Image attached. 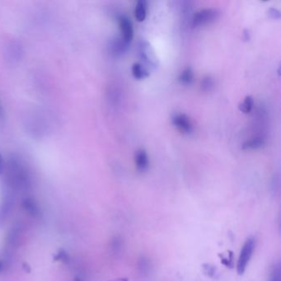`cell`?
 <instances>
[{
	"label": "cell",
	"mask_w": 281,
	"mask_h": 281,
	"mask_svg": "<svg viewBox=\"0 0 281 281\" xmlns=\"http://www.w3.org/2000/svg\"><path fill=\"white\" fill-rule=\"evenodd\" d=\"M255 247V237H249L244 242L242 250L240 251L239 257L237 260V271L238 274H242L246 271L249 261L253 255Z\"/></svg>",
	"instance_id": "cell-1"
},
{
	"label": "cell",
	"mask_w": 281,
	"mask_h": 281,
	"mask_svg": "<svg viewBox=\"0 0 281 281\" xmlns=\"http://www.w3.org/2000/svg\"><path fill=\"white\" fill-rule=\"evenodd\" d=\"M219 17V12L215 9H204L199 10L193 15L191 26L193 28H200L216 21Z\"/></svg>",
	"instance_id": "cell-2"
},
{
	"label": "cell",
	"mask_w": 281,
	"mask_h": 281,
	"mask_svg": "<svg viewBox=\"0 0 281 281\" xmlns=\"http://www.w3.org/2000/svg\"><path fill=\"white\" fill-rule=\"evenodd\" d=\"M139 55L142 61L151 67H158L159 65L158 56L149 42L142 41L139 44Z\"/></svg>",
	"instance_id": "cell-3"
},
{
	"label": "cell",
	"mask_w": 281,
	"mask_h": 281,
	"mask_svg": "<svg viewBox=\"0 0 281 281\" xmlns=\"http://www.w3.org/2000/svg\"><path fill=\"white\" fill-rule=\"evenodd\" d=\"M172 123L180 132L191 135L192 134L193 125L188 116L184 113H176L172 117Z\"/></svg>",
	"instance_id": "cell-4"
},
{
	"label": "cell",
	"mask_w": 281,
	"mask_h": 281,
	"mask_svg": "<svg viewBox=\"0 0 281 281\" xmlns=\"http://www.w3.org/2000/svg\"><path fill=\"white\" fill-rule=\"evenodd\" d=\"M118 24L121 33V38L127 42L128 44H130L134 38V27L132 22L126 15H121L118 17Z\"/></svg>",
	"instance_id": "cell-5"
},
{
	"label": "cell",
	"mask_w": 281,
	"mask_h": 281,
	"mask_svg": "<svg viewBox=\"0 0 281 281\" xmlns=\"http://www.w3.org/2000/svg\"><path fill=\"white\" fill-rule=\"evenodd\" d=\"M135 166L137 167L139 172H146L149 167V155L144 149H139L135 153Z\"/></svg>",
	"instance_id": "cell-6"
},
{
	"label": "cell",
	"mask_w": 281,
	"mask_h": 281,
	"mask_svg": "<svg viewBox=\"0 0 281 281\" xmlns=\"http://www.w3.org/2000/svg\"><path fill=\"white\" fill-rule=\"evenodd\" d=\"M130 45L125 42L122 38H117V39L112 41V43L110 45V49L115 56H121L128 51V49L130 48Z\"/></svg>",
	"instance_id": "cell-7"
},
{
	"label": "cell",
	"mask_w": 281,
	"mask_h": 281,
	"mask_svg": "<svg viewBox=\"0 0 281 281\" xmlns=\"http://www.w3.org/2000/svg\"><path fill=\"white\" fill-rule=\"evenodd\" d=\"M266 144L265 138L263 136H256L251 140H247L242 144V150H255L261 149Z\"/></svg>",
	"instance_id": "cell-8"
},
{
	"label": "cell",
	"mask_w": 281,
	"mask_h": 281,
	"mask_svg": "<svg viewBox=\"0 0 281 281\" xmlns=\"http://www.w3.org/2000/svg\"><path fill=\"white\" fill-rule=\"evenodd\" d=\"M138 270L143 277H148L153 270L151 260L146 256H141L138 261Z\"/></svg>",
	"instance_id": "cell-9"
},
{
	"label": "cell",
	"mask_w": 281,
	"mask_h": 281,
	"mask_svg": "<svg viewBox=\"0 0 281 281\" xmlns=\"http://www.w3.org/2000/svg\"><path fill=\"white\" fill-rule=\"evenodd\" d=\"M147 9L148 5L145 0H140L135 5V18L139 23L144 22L146 19Z\"/></svg>",
	"instance_id": "cell-10"
},
{
	"label": "cell",
	"mask_w": 281,
	"mask_h": 281,
	"mask_svg": "<svg viewBox=\"0 0 281 281\" xmlns=\"http://www.w3.org/2000/svg\"><path fill=\"white\" fill-rule=\"evenodd\" d=\"M131 72H132L133 77L138 80L146 79L149 76V71L147 70L146 68L140 63H135L132 65Z\"/></svg>",
	"instance_id": "cell-11"
},
{
	"label": "cell",
	"mask_w": 281,
	"mask_h": 281,
	"mask_svg": "<svg viewBox=\"0 0 281 281\" xmlns=\"http://www.w3.org/2000/svg\"><path fill=\"white\" fill-rule=\"evenodd\" d=\"M253 98L251 96H246V98H244V100L238 106V109H239L240 112H242L244 114H248L253 108Z\"/></svg>",
	"instance_id": "cell-12"
},
{
	"label": "cell",
	"mask_w": 281,
	"mask_h": 281,
	"mask_svg": "<svg viewBox=\"0 0 281 281\" xmlns=\"http://www.w3.org/2000/svg\"><path fill=\"white\" fill-rule=\"evenodd\" d=\"M179 81L184 85H190L194 80V73L191 68H186L179 76Z\"/></svg>",
	"instance_id": "cell-13"
},
{
	"label": "cell",
	"mask_w": 281,
	"mask_h": 281,
	"mask_svg": "<svg viewBox=\"0 0 281 281\" xmlns=\"http://www.w3.org/2000/svg\"><path fill=\"white\" fill-rule=\"evenodd\" d=\"M214 81L211 76H205L200 82V89L204 92H209L214 89Z\"/></svg>",
	"instance_id": "cell-14"
},
{
	"label": "cell",
	"mask_w": 281,
	"mask_h": 281,
	"mask_svg": "<svg viewBox=\"0 0 281 281\" xmlns=\"http://www.w3.org/2000/svg\"><path fill=\"white\" fill-rule=\"evenodd\" d=\"M203 272L206 276L209 278H216L217 269L211 264H204L202 265Z\"/></svg>",
	"instance_id": "cell-15"
},
{
	"label": "cell",
	"mask_w": 281,
	"mask_h": 281,
	"mask_svg": "<svg viewBox=\"0 0 281 281\" xmlns=\"http://www.w3.org/2000/svg\"><path fill=\"white\" fill-rule=\"evenodd\" d=\"M269 281H280V268L279 264H274L272 266Z\"/></svg>",
	"instance_id": "cell-16"
},
{
	"label": "cell",
	"mask_w": 281,
	"mask_h": 281,
	"mask_svg": "<svg viewBox=\"0 0 281 281\" xmlns=\"http://www.w3.org/2000/svg\"><path fill=\"white\" fill-rule=\"evenodd\" d=\"M122 247H123V243H122V240L119 237H115L113 242L112 243V251H114L115 254H118L122 251Z\"/></svg>",
	"instance_id": "cell-17"
},
{
	"label": "cell",
	"mask_w": 281,
	"mask_h": 281,
	"mask_svg": "<svg viewBox=\"0 0 281 281\" xmlns=\"http://www.w3.org/2000/svg\"><path fill=\"white\" fill-rule=\"evenodd\" d=\"M221 257V262L227 267L232 268L233 266V256L232 252H230L228 255H219Z\"/></svg>",
	"instance_id": "cell-18"
},
{
	"label": "cell",
	"mask_w": 281,
	"mask_h": 281,
	"mask_svg": "<svg viewBox=\"0 0 281 281\" xmlns=\"http://www.w3.org/2000/svg\"><path fill=\"white\" fill-rule=\"evenodd\" d=\"M24 204H25L26 209H28L30 213L33 214H38V207L36 206L35 203L32 202V200H26Z\"/></svg>",
	"instance_id": "cell-19"
},
{
	"label": "cell",
	"mask_w": 281,
	"mask_h": 281,
	"mask_svg": "<svg viewBox=\"0 0 281 281\" xmlns=\"http://www.w3.org/2000/svg\"><path fill=\"white\" fill-rule=\"evenodd\" d=\"M267 14L270 19H274V20L280 19V11L277 9H274V8H269L267 11Z\"/></svg>",
	"instance_id": "cell-20"
},
{
	"label": "cell",
	"mask_w": 281,
	"mask_h": 281,
	"mask_svg": "<svg viewBox=\"0 0 281 281\" xmlns=\"http://www.w3.org/2000/svg\"><path fill=\"white\" fill-rule=\"evenodd\" d=\"M243 39L245 41H249L250 40V33H249L248 30H244L243 33Z\"/></svg>",
	"instance_id": "cell-21"
},
{
	"label": "cell",
	"mask_w": 281,
	"mask_h": 281,
	"mask_svg": "<svg viewBox=\"0 0 281 281\" xmlns=\"http://www.w3.org/2000/svg\"><path fill=\"white\" fill-rule=\"evenodd\" d=\"M3 168H4V160H3L2 155L0 153V173L2 172Z\"/></svg>",
	"instance_id": "cell-22"
},
{
	"label": "cell",
	"mask_w": 281,
	"mask_h": 281,
	"mask_svg": "<svg viewBox=\"0 0 281 281\" xmlns=\"http://www.w3.org/2000/svg\"><path fill=\"white\" fill-rule=\"evenodd\" d=\"M2 269V263L0 262V269Z\"/></svg>",
	"instance_id": "cell-23"
}]
</instances>
